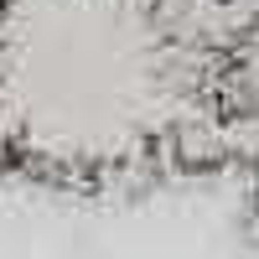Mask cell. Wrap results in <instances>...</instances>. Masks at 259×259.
<instances>
[{
  "label": "cell",
  "mask_w": 259,
  "mask_h": 259,
  "mask_svg": "<svg viewBox=\"0 0 259 259\" xmlns=\"http://www.w3.org/2000/svg\"><path fill=\"white\" fill-rule=\"evenodd\" d=\"M254 21L249 0H11L0 171L83 192L233 171L218 73Z\"/></svg>",
  "instance_id": "obj_1"
},
{
  "label": "cell",
  "mask_w": 259,
  "mask_h": 259,
  "mask_svg": "<svg viewBox=\"0 0 259 259\" xmlns=\"http://www.w3.org/2000/svg\"><path fill=\"white\" fill-rule=\"evenodd\" d=\"M239 177H244V207H249V223H254V233H259V161H249Z\"/></svg>",
  "instance_id": "obj_2"
},
{
  "label": "cell",
  "mask_w": 259,
  "mask_h": 259,
  "mask_svg": "<svg viewBox=\"0 0 259 259\" xmlns=\"http://www.w3.org/2000/svg\"><path fill=\"white\" fill-rule=\"evenodd\" d=\"M6 21H11V0H0V41H6Z\"/></svg>",
  "instance_id": "obj_3"
}]
</instances>
